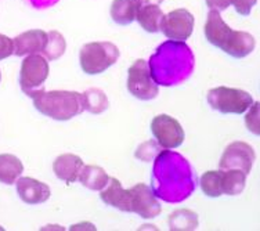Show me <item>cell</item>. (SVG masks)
<instances>
[{"label": "cell", "instance_id": "obj_23", "mask_svg": "<svg viewBox=\"0 0 260 231\" xmlns=\"http://www.w3.org/2000/svg\"><path fill=\"white\" fill-rule=\"evenodd\" d=\"M201 190L206 196L217 198L223 195L221 188V169L209 171L201 176Z\"/></svg>", "mask_w": 260, "mask_h": 231}, {"label": "cell", "instance_id": "obj_11", "mask_svg": "<svg viewBox=\"0 0 260 231\" xmlns=\"http://www.w3.org/2000/svg\"><path fill=\"white\" fill-rule=\"evenodd\" d=\"M15 190L22 202L28 205H39L46 202L51 195L50 187L34 177H18L15 180Z\"/></svg>", "mask_w": 260, "mask_h": 231}, {"label": "cell", "instance_id": "obj_2", "mask_svg": "<svg viewBox=\"0 0 260 231\" xmlns=\"http://www.w3.org/2000/svg\"><path fill=\"white\" fill-rule=\"evenodd\" d=\"M29 95L34 106L40 114L49 116L54 121H70L72 118L80 115L83 107V95L79 91L70 90H30L26 93Z\"/></svg>", "mask_w": 260, "mask_h": 231}, {"label": "cell", "instance_id": "obj_28", "mask_svg": "<svg viewBox=\"0 0 260 231\" xmlns=\"http://www.w3.org/2000/svg\"><path fill=\"white\" fill-rule=\"evenodd\" d=\"M233 3V0H206V6L209 7V10L223 11L229 9Z\"/></svg>", "mask_w": 260, "mask_h": 231}, {"label": "cell", "instance_id": "obj_29", "mask_svg": "<svg viewBox=\"0 0 260 231\" xmlns=\"http://www.w3.org/2000/svg\"><path fill=\"white\" fill-rule=\"evenodd\" d=\"M71 231H76V230H95V227L91 224V223H79V224H72V226L70 227Z\"/></svg>", "mask_w": 260, "mask_h": 231}, {"label": "cell", "instance_id": "obj_22", "mask_svg": "<svg viewBox=\"0 0 260 231\" xmlns=\"http://www.w3.org/2000/svg\"><path fill=\"white\" fill-rule=\"evenodd\" d=\"M65 49H67V42L60 32H57V30L47 32V45H46L45 50L42 51L46 60H58L65 53Z\"/></svg>", "mask_w": 260, "mask_h": 231}, {"label": "cell", "instance_id": "obj_1", "mask_svg": "<svg viewBox=\"0 0 260 231\" xmlns=\"http://www.w3.org/2000/svg\"><path fill=\"white\" fill-rule=\"evenodd\" d=\"M206 41L225 54L234 58H244L255 50L256 41L249 32L234 30L221 18L220 11L209 10L204 26Z\"/></svg>", "mask_w": 260, "mask_h": 231}, {"label": "cell", "instance_id": "obj_12", "mask_svg": "<svg viewBox=\"0 0 260 231\" xmlns=\"http://www.w3.org/2000/svg\"><path fill=\"white\" fill-rule=\"evenodd\" d=\"M47 45V32L43 29H29L13 39L14 55L25 57L29 54H40Z\"/></svg>", "mask_w": 260, "mask_h": 231}, {"label": "cell", "instance_id": "obj_10", "mask_svg": "<svg viewBox=\"0 0 260 231\" xmlns=\"http://www.w3.org/2000/svg\"><path fill=\"white\" fill-rule=\"evenodd\" d=\"M130 209L143 219L159 216L162 206L156 200L154 191L144 183H139L130 188Z\"/></svg>", "mask_w": 260, "mask_h": 231}, {"label": "cell", "instance_id": "obj_17", "mask_svg": "<svg viewBox=\"0 0 260 231\" xmlns=\"http://www.w3.org/2000/svg\"><path fill=\"white\" fill-rule=\"evenodd\" d=\"M80 184L91 191H101L107 186V183L110 180V176L107 175V172L97 165H86L82 168L80 175L78 177Z\"/></svg>", "mask_w": 260, "mask_h": 231}, {"label": "cell", "instance_id": "obj_14", "mask_svg": "<svg viewBox=\"0 0 260 231\" xmlns=\"http://www.w3.org/2000/svg\"><path fill=\"white\" fill-rule=\"evenodd\" d=\"M83 166L85 163L80 156L68 152L55 158V161L53 162V172L60 180L65 183H75Z\"/></svg>", "mask_w": 260, "mask_h": 231}, {"label": "cell", "instance_id": "obj_27", "mask_svg": "<svg viewBox=\"0 0 260 231\" xmlns=\"http://www.w3.org/2000/svg\"><path fill=\"white\" fill-rule=\"evenodd\" d=\"M257 0H233L231 5L235 7V11L242 17L250 14V11L253 9V6H256Z\"/></svg>", "mask_w": 260, "mask_h": 231}, {"label": "cell", "instance_id": "obj_4", "mask_svg": "<svg viewBox=\"0 0 260 231\" xmlns=\"http://www.w3.org/2000/svg\"><path fill=\"white\" fill-rule=\"evenodd\" d=\"M206 100L215 111L221 114H244L253 104V97L245 90L217 86L210 89L206 95Z\"/></svg>", "mask_w": 260, "mask_h": 231}, {"label": "cell", "instance_id": "obj_9", "mask_svg": "<svg viewBox=\"0 0 260 231\" xmlns=\"http://www.w3.org/2000/svg\"><path fill=\"white\" fill-rule=\"evenodd\" d=\"M256 159L255 150L245 141H234L225 147L220 158V169H240L249 175Z\"/></svg>", "mask_w": 260, "mask_h": 231}, {"label": "cell", "instance_id": "obj_13", "mask_svg": "<svg viewBox=\"0 0 260 231\" xmlns=\"http://www.w3.org/2000/svg\"><path fill=\"white\" fill-rule=\"evenodd\" d=\"M100 198L105 205L116 208L122 212H129V213L132 212L130 209V191L125 190L122 187V183L115 177H110L107 186L101 190Z\"/></svg>", "mask_w": 260, "mask_h": 231}, {"label": "cell", "instance_id": "obj_5", "mask_svg": "<svg viewBox=\"0 0 260 231\" xmlns=\"http://www.w3.org/2000/svg\"><path fill=\"white\" fill-rule=\"evenodd\" d=\"M127 90L141 101L154 100L159 93L158 83L151 75L148 62L143 58L136 60L127 71Z\"/></svg>", "mask_w": 260, "mask_h": 231}, {"label": "cell", "instance_id": "obj_24", "mask_svg": "<svg viewBox=\"0 0 260 231\" xmlns=\"http://www.w3.org/2000/svg\"><path fill=\"white\" fill-rule=\"evenodd\" d=\"M248 114L245 116V125L250 133L255 136L260 135V115H259V103L253 101V104L248 108Z\"/></svg>", "mask_w": 260, "mask_h": 231}, {"label": "cell", "instance_id": "obj_19", "mask_svg": "<svg viewBox=\"0 0 260 231\" xmlns=\"http://www.w3.org/2000/svg\"><path fill=\"white\" fill-rule=\"evenodd\" d=\"M246 173L240 169H221V188L225 195H240L246 184Z\"/></svg>", "mask_w": 260, "mask_h": 231}, {"label": "cell", "instance_id": "obj_21", "mask_svg": "<svg viewBox=\"0 0 260 231\" xmlns=\"http://www.w3.org/2000/svg\"><path fill=\"white\" fill-rule=\"evenodd\" d=\"M82 95H83V107L90 114H95V115L103 114L110 106L107 94L101 89H97V87L87 89L85 93H82Z\"/></svg>", "mask_w": 260, "mask_h": 231}, {"label": "cell", "instance_id": "obj_26", "mask_svg": "<svg viewBox=\"0 0 260 231\" xmlns=\"http://www.w3.org/2000/svg\"><path fill=\"white\" fill-rule=\"evenodd\" d=\"M14 53V46H13V39L9 36L0 34V60H6Z\"/></svg>", "mask_w": 260, "mask_h": 231}, {"label": "cell", "instance_id": "obj_15", "mask_svg": "<svg viewBox=\"0 0 260 231\" xmlns=\"http://www.w3.org/2000/svg\"><path fill=\"white\" fill-rule=\"evenodd\" d=\"M141 0H114L111 5V18L118 25H129L136 20Z\"/></svg>", "mask_w": 260, "mask_h": 231}, {"label": "cell", "instance_id": "obj_18", "mask_svg": "<svg viewBox=\"0 0 260 231\" xmlns=\"http://www.w3.org/2000/svg\"><path fill=\"white\" fill-rule=\"evenodd\" d=\"M24 165L18 156L13 154H0V183L11 186L22 175Z\"/></svg>", "mask_w": 260, "mask_h": 231}, {"label": "cell", "instance_id": "obj_3", "mask_svg": "<svg viewBox=\"0 0 260 231\" xmlns=\"http://www.w3.org/2000/svg\"><path fill=\"white\" fill-rule=\"evenodd\" d=\"M119 58V49L111 42H90L79 51L82 71L87 75H99L115 64Z\"/></svg>", "mask_w": 260, "mask_h": 231}, {"label": "cell", "instance_id": "obj_31", "mask_svg": "<svg viewBox=\"0 0 260 231\" xmlns=\"http://www.w3.org/2000/svg\"><path fill=\"white\" fill-rule=\"evenodd\" d=\"M0 81H2V72H0Z\"/></svg>", "mask_w": 260, "mask_h": 231}, {"label": "cell", "instance_id": "obj_7", "mask_svg": "<svg viewBox=\"0 0 260 231\" xmlns=\"http://www.w3.org/2000/svg\"><path fill=\"white\" fill-rule=\"evenodd\" d=\"M50 68L49 61L42 54L25 55V58L21 64L20 71V86L24 93L34 90L46 82L49 76Z\"/></svg>", "mask_w": 260, "mask_h": 231}, {"label": "cell", "instance_id": "obj_16", "mask_svg": "<svg viewBox=\"0 0 260 231\" xmlns=\"http://www.w3.org/2000/svg\"><path fill=\"white\" fill-rule=\"evenodd\" d=\"M164 15L165 14H164L159 5H145V3H143L137 11L136 20L145 32L156 34L160 30V22H162Z\"/></svg>", "mask_w": 260, "mask_h": 231}, {"label": "cell", "instance_id": "obj_8", "mask_svg": "<svg viewBox=\"0 0 260 231\" xmlns=\"http://www.w3.org/2000/svg\"><path fill=\"white\" fill-rule=\"evenodd\" d=\"M195 18L185 9H176L164 15L160 22V30L164 35L175 42H185L192 34Z\"/></svg>", "mask_w": 260, "mask_h": 231}, {"label": "cell", "instance_id": "obj_25", "mask_svg": "<svg viewBox=\"0 0 260 231\" xmlns=\"http://www.w3.org/2000/svg\"><path fill=\"white\" fill-rule=\"evenodd\" d=\"M160 152V147L156 141H147L144 144H141L137 151H136V158H139L141 161L150 162L154 159Z\"/></svg>", "mask_w": 260, "mask_h": 231}, {"label": "cell", "instance_id": "obj_20", "mask_svg": "<svg viewBox=\"0 0 260 231\" xmlns=\"http://www.w3.org/2000/svg\"><path fill=\"white\" fill-rule=\"evenodd\" d=\"M168 223L172 231L195 230L198 227V215L190 209H177L170 215Z\"/></svg>", "mask_w": 260, "mask_h": 231}, {"label": "cell", "instance_id": "obj_6", "mask_svg": "<svg viewBox=\"0 0 260 231\" xmlns=\"http://www.w3.org/2000/svg\"><path fill=\"white\" fill-rule=\"evenodd\" d=\"M151 131L164 150H175L184 143L185 133L180 122L166 114L156 115L151 121Z\"/></svg>", "mask_w": 260, "mask_h": 231}, {"label": "cell", "instance_id": "obj_30", "mask_svg": "<svg viewBox=\"0 0 260 231\" xmlns=\"http://www.w3.org/2000/svg\"><path fill=\"white\" fill-rule=\"evenodd\" d=\"M143 3H145V5H152V0H141ZM156 5H159V3H162L164 0H155Z\"/></svg>", "mask_w": 260, "mask_h": 231}]
</instances>
